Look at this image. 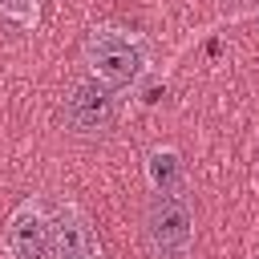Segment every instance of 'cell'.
Listing matches in <instances>:
<instances>
[{
  "mask_svg": "<svg viewBox=\"0 0 259 259\" xmlns=\"http://www.w3.org/2000/svg\"><path fill=\"white\" fill-rule=\"evenodd\" d=\"M146 178H150V186H154L158 194H174V190H182V186H186V174H182V158H178V150H170V146H154V150L146 154Z\"/></svg>",
  "mask_w": 259,
  "mask_h": 259,
  "instance_id": "8992f818",
  "label": "cell"
},
{
  "mask_svg": "<svg viewBox=\"0 0 259 259\" xmlns=\"http://www.w3.org/2000/svg\"><path fill=\"white\" fill-rule=\"evenodd\" d=\"M4 251L8 259H45L49 255V210L28 198L12 210L4 227Z\"/></svg>",
  "mask_w": 259,
  "mask_h": 259,
  "instance_id": "5b68a950",
  "label": "cell"
},
{
  "mask_svg": "<svg viewBox=\"0 0 259 259\" xmlns=\"http://www.w3.org/2000/svg\"><path fill=\"white\" fill-rule=\"evenodd\" d=\"M0 12L8 20H16L20 28H36L40 20V0H0Z\"/></svg>",
  "mask_w": 259,
  "mask_h": 259,
  "instance_id": "52a82bcc",
  "label": "cell"
},
{
  "mask_svg": "<svg viewBox=\"0 0 259 259\" xmlns=\"http://www.w3.org/2000/svg\"><path fill=\"white\" fill-rule=\"evenodd\" d=\"M81 57H85V69H89L97 81L113 85V89L142 81V73H146V65H150L142 40H138L134 32H125V28H93V32L85 36Z\"/></svg>",
  "mask_w": 259,
  "mask_h": 259,
  "instance_id": "6da1fadb",
  "label": "cell"
},
{
  "mask_svg": "<svg viewBox=\"0 0 259 259\" xmlns=\"http://www.w3.org/2000/svg\"><path fill=\"white\" fill-rule=\"evenodd\" d=\"M49 259H101L97 235L73 202H61L49 214Z\"/></svg>",
  "mask_w": 259,
  "mask_h": 259,
  "instance_id": "277c9868",
  "label": "cell"
},
{
  "mask_svg": "<svg viewBox=\"0 0 259 259\" xmlns=\"http://www.w3.org/2000/svg\"><path fill=\"white\" fill-rule=\"evenodd\" d=\"M142 235L150 247V259H186L190 239H194V206L182 190L158 194L146 202L142 214Z\"/></svg>",
  "mask_w": 259,
  "mask_h": 259,
  "instance_id": "7a4b0ae2",
  "label": "cell"
},
{
  "mask_svg": "<svg viewBox=\"0 0 259 259\" xmlns=\"http://www.w3.org/2000/svg\"><path fill=\"white\" fill-rule=\"evenodd\" d=\"M65 121L77 134H105L117 121V93H113V85H105L97 77L77 81L65 93Z\"/></svg>",
  "mask_w": 259,
  "mask_h": 259,
  "instance_id": "3957f363",
  "label": "cell"
}]
</instances>
